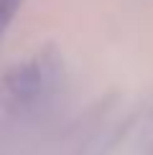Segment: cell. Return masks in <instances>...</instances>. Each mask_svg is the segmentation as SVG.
<instances>
[{
    "instance_id": "cell-1",
    "label": "cell",
    "mask_w": 153,
    "mask_h": 155,
    "mask_svg": "<svg viewBox=\"0 0 153 155\" xmlns=\"http://www.w3.org/2000/svg\"><path fill=\"white\" fill-rule=\"evenodd\" d=\"M41 87V74H38L36 64H28V66H21L15 74L10 76V89L18 97H33Z\"/></svg>"
},
{
    "instance_id": "cell-2",
    "label": "cell",
    "mask_w": 153,
    "mask_h": 155,
    "mask_svg": "<svg viewBox=\"0 0 153 155\" xmlns=\"http://www.w3.org/2000/svg\"><path fill=\"white\" fill-rule=\"evenodd\" d=\"M18 3H21V0H0V31H3L5 23L13 18V13H15Z\"/></svg>"
}]
</instances>
